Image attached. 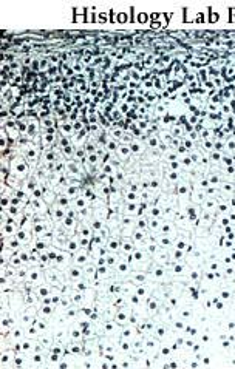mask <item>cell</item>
I'll return each mask as SVG.
<instances>
[{
    "label": "cell",
    "instance_id": "25",
    "mask_svg": "<svg viewBox=\"0 0 235 369\" xmlns=\"http://www.w3.org/2000/svg\"><path fill=\"white\" fill-rule=\"evenodd\" d=\"M54 213H56V216H57V218H60L62 215H64V212H62V209H56V210H54Z\"/></svg>",
    "mask_w": 235,
    "mask_h": 369
},
{
    "label": "cell",
    "instance_id": "14",
    "mask_svg": "<svg viewBox=\"0 0 235 369\" xmlns=\"http://www.w3.org/2000/svg\"><path fill=\"white\" fill-rule=\"evenodd\" d=\"M84 198H85V199H93V198H94V192H93V188L90 187V185L84 188Z\"/></svg>",
    "mask_w": 235,
    "mask_h": 369
},
{
    "label": "cell",
    "instance_id": "17",
    "mask_svg": "<svg viewBox=\"0 0 235 369\" xmlns=\"http://www.w3.org/2000/svg\"><path fill=\"white\" fill-rule=\"evenodd\" d=\"M14 196L19 198L20 201H23V199H26V192H23L22 188H17V190H14Z\"/></svg>",
    "mask_w": 235,
    "mask_h": 369
},
{
    "label": "cell",
    "instance_id": "24",
    "mask_svg": "<svg viewBox=\"0 0 235 369\" xmlns=\"http://www.w3.org/2000/svg\"><path fill=\"white\" fill-rule=\"evenodd\" d=\"M169 178L172 179V181H176V179H178V172H173V170H170V172H169Z\"/></svg>",
    "mask_w": 235,
    "mask_h": 369
},
{
    "label": "cell",
    "instance_id": "6",
    "mask_svg": "<svg viewBox=\"0 0 235 369\" xmlns=\"http://www.w3.org/2000/svg\"><path fill=\"white\" fill-rule=\"evenodd\" d=\"M84 148H85V151H87V156H88V155H93V153H96V151H97V148H99V145H97L96 139H93V138H88V141L85 142Z\"/></svg>",
    "mask_w": 235,
    "mask_h": 369
},
{
    "label": "cell",
    "instance_id": "19",
    "mask_svg": "<svg viewBox=\"0 0 235 369\" xmlns=\"http://www.w3.org/2000/svg\"><path fill=\"white\" fill-rule=\"evenodd\" d=\"M226 148H228L229 151L235 153V139H229L228 142H226Z\"/></svg>",
    "mask_w": 235,
    "mask_h": 369
},
{
    "label": "cell",
    "instance_id": "23",
    "mask_svg": "<svg viewBox=\"0 0 235 369\" xmlns=\"http://www.w3.org/2000/svg\"><path fill=\"white\" fill-rule=\"evenodd\" d=\"M59 204L60 205H68V196H65V195L59 196Z\"/></svg>",
    "mask_w": 235,
    "mask_h": 369
},
{
    "label": "cell",
    "instance_id": "9",
    "mask_svg": "<svg viewBox=\"0 0 235 369\" xmlns=\"http://www.w3.org/2000/svg\"><path fill=\"white\" fill-rule=\"evenodd\" d=\"M85 158H87V151H85V148L84 147H79V148H76V151H74V161H79V162H84L85 161Z\"/></svg>",
    "mask_w": 235,
    "mask_h": 369
},
{
    "label": "cell",
    "instance_id": "15",
    "mask_svg": "<svg viewBox=\"0 0 235 369\" xmlns=\"http://www.w3.org/2000/svg\"><path fill=\"white\" fill-rule=\"evenodd\" d=\"M183 147H186L187 150H193V147H195V142L192 141V139H183Z\"/></svg>",
    "mask_w": 235,
    "mask_h": 369
},
{
    "label": "cell",
    "instance_id": "11",
    "mask_svg": "<svg viewBox=\"0 0 235 369\" xmlns=\"http://www.w3.org/2000/svg\"><path fill=\"white\" fill-rule=\"evenodd\" d=\"M221 158H223V155L221 153H218V151H210V155H209V161L210 162H221Z\"/></svg>",
    "mask_w": 235,
    "mask_h": 369
},
{
    "label": "cell",
    "instance_id": "13",
    "mask_svg": "<svg viewBox=\"0 0 235 369\" xmlns=\"http://www.w3.org/2000/svg\"><path fill=\"white\" fill-rule=\"evenodd\" d=\"M84 128H87V127L84 125V122L80 121V119H79V121H76V122H73V130H74V134H76V133H79V131H82Z\"/></svg>",
    "mask_w": 235,
    "mask_h": 369
},
{
    "label": "cell",
    "instance_id": "30",
    "mask_svg": "<svg viewBox=\"0 0 235 369\" xmlns=\"http://www.w3.org/2000/svg\"><path fill=\"white\" fill-rule=\"evenodd\" d=\"M105 19H107L105 14H99V17H97V20H101V22H105Z\"/></svg>",
    "mask_w": 235,
    "mask_h": 369
},
{
    "label": "cell",
    "instance_id": "12",
    "mask_svg": "<svg viewBox=\"0 0 235 369\" xmlns=\"http://www.w3.org/2000/svg\"><path fill=\"white\" fill-rule=\"evenodd\" d=\"M30 70L33 71V73H40V59H33V64L30 67Z\"/></svg>",
    "mask_w": 235,
    "mask_h": 369
},
{
    "label": "cell",
    "instance_id": "22",
    "mask_svg": "<svg viewBox=\"0 0 235 369\" xmlns=\"http://www.w3.org/2000/svg\"><path fill=\"white\" fill-rule=\"evenodd\" d=\"M117 22H119V23H125V22H127V13H119V14H117Z\"/></svg>",
    "mask_w": 235,
    "mask_h": 369
},
{
    "label": "cell",
    "instance_id": "1",
    "mask_svg": "<svg viewBox=\"0 0 235 369\" xmlns=\"http://www.w3.org/2000/svg\"><path fill=\"white\" fill-rule=\"evenodd\" d=\"M10 168H11V175L16 176L17 179H20V181H25L33 173L31 165L26 162V159L22 155H17L16 158L10 161Z\"/></svg>",
    "mask_w": 235,
    "mask_h": 369
},
{
    "label": "cell",
    "instance_id": "3",
    "mask_svg": "<svg viewBox=\"0 0 235 369\" xmlns=\"http://www.w3.org/2000/svg\"><path fill=\"white\" fill-rule=\"evenodd\" d=\"M39 187V182H37V179H36L34 176H33V173H31V176H28L25 179V181H22V190L23 192H26V193H33L36 188Z\"/></svg>",
    "mask_w": 235,
    "mask_h": 369
},
{
    "label": "cell",
    "instance_id": "26",
    "mask_svg": "<svg viewBox=\"0 0 235 369\" xmlns=\"http://www.w3.org/2000/svg\"><path fill=\"white\" fill-rule=\"evenodd\" d=\"M229 111H231V107L228 104H224L223 105V113H229Z\"/></svg>",
    "mask_w": 235,
    "mask_h": 369
},
{
    "label": "cell",
    "instance_id": "27",
    "mask_svg": "<svg viewBox=\"0 0 235 369\" xmlns=\"http://www.w3.org/2000/svg\"><path fill=\"white\" fill-rule=\"evenodd\" d=\"M115 16H116V14H115V11H110V13H108V17H110V20H112V22H115V19H116Z\"/></svg>",
    "mask_w": 235,
    "mask_h": 369
},
{
    "label": "cell",
    "instance_id": "7",
    "mask_svg": "<svg viewBox=\"0 0 235 369\" xmlns=\"http://www.w3.org/2000/svg\"><path fill=\"white\" fill-rule=\"evenodd\" d=\"M70 145H73V141H71V138H68V136H60V134H59V139H57V144H56V148H57V150H62V148L70 147Z\"/></svg>",
    "mask_w": 235,
    "mask_h": 369
},
{
    "label": "cell",
    "instance_id": "10",
    "mask_svg": "<svg viewBox=\"0 0 235 369\" xmlns=\"http://www.w3.org/2000/svg\"><path fill=\"white\" fill-rule=\"evenodd\" d=\"M117 147H119V142L115 141V139H110V141H108V144L105 145V150L108 153H116L117 151Z\"/></svg>",
    "mask_w": 235,
    "mask_h": 369
},
{
    "label": "cell",
    "instance_id": "5",
    "mask_svg": "<svg viewBox=\"0 0 235 369\" xmlns=\"http://www.w3.org/2000/svg\"><path fill=\"white\" fill-rule=\"evenodd\" d=\"M11 147L10 138H8V133L5 128H0V151H5L6 148Z\"/></svg>",
    "mask_w": 235,
    "mask_h": 369
},
{
    "label": "cell",
    "instance_id": "21",
    "mask_svg": "<svg viewBox=\"0 0 235 369\" xmlns=\"http://www.w3.org/2000/svg\"><path fill=\"white\" fill-rule=\"evenodd\" d=\"M207 181H209V184H213V185H216V184L220 182V178L216 176V175H210V176H209V179H207Z\"/></svg>",
    "mask_w": 235,
    "mask_h": 369
},
{
    "label": "cell",
    "instance_id": "28",
    "mask_svg": "<svg viewBox=\"0 0 235 369\" xmlns=\"http://www.w3.org/2000/svg\"><path fill=\"white\" fill-rule=\"evenodd\" d=\"M200 79H201V80H206V71H204V70L200 71Z\"/></svg>",
    "mask_w": 235,
    "mask_h": 369
},
{
    "label": "cell",
    "instance_id": "29",
    "mask_svg": "<svg viewBox=\"0 0 235 369\" xmlns=\"http://www.w3.org/2000/svg\"><path fill=\"white\" fill-rule=\"evenodd\" d=\"M155 87H156L158 90H161V88H162V85H161V80H159V79H156V80H155Z\"/></svg>",
    "mask_w": 235,
    "mask_h": 369
},
{
    "label": "cell",
    "instance_id": "16",
    "mask_svg": "<svg viewBox=\"0 0 235 369\" xmlns=\"http://www.w3.org/2000/svg\"><path fill=\"white\" fill-rule=\"evenodd\" d=\"M203 147H204V150H206V151H209V153H210V151H213V142H212L210 139H206V141L203 142Z\"/></svg>",
    "mask_w": 235,
    "mask_h": 369
},
{
    "label": "cell",
    "instance_id": "4",
    "mask_svg": "<svg viewBox=\"0 0 235 369\" xmlns=\"http://www.w3.org/2000/svg\"><path fill=\"white\" fill-rule=\"evenodd\" d=\"M116 155H117V158L122 159V161L129 159V158H130V155H132V151H130V145H125V144H119V147H117Z\"/></svg>",
    "mask_w": 235,
    "mask_h": 369
},
{
    "label": "cell",
    "instance_id": "8",
    "mask_svg": "<svg viewBox=\"0 0 235 369\" xmlns=\"http://www.w3.org/2000/svg\"><path fill=\"white\" fill-rule=\"evenodd\" d=\"M144 150H146V147H144V144L139 142V141H133V142L130 144V151H132V155H141Z\"/></svg>",
    "mask_w": 235,
    "mask_h": 369
},
{
    "label": "cell",
    "instance_id": "18",
    "mask_svg": "<svg viewBox=\"0 0 235 369\" xmlns=\"http://www.w3.org/2000/svg\"><path fill=\"white\" fill-rule=\"evenodd\" d=\"M179 162H181V165H184V167H192V159H190V156H184L183 159H179Z\"/></svg>",
    "mask_w": 235,
    "mask_h": 369
},
{
    "label": "cell",
    "instance_id": "2",
    "mask_svg": "<svg viewBox=\"0 0 235 369\" xmlns=\"http://www.w3.org/2000/svg\"><path fill=\"white\" fill-rule=\"evenodd\" d=\"M40 148H42L40 145H37V144L31 142V144H30V147L26 148L23 153H20V155L26 159V162H28V164L31 165V168H33V170L39 167V159L42 158Z\"/></svg>",
    "mask_w": 235,
    "mask_h": 369
},
{
    "label": "cell",
    "instance_id": "20",
    "mask_svg": "<svg viewBox=\"0 0 235 369\" xmlns=\"http://www.w3.org/2000/svg\"><path fill=\"white\" fill-rule=\"evenodd\" d=\"M85 204H87V199H85L84 196H77V198H76V205H77V207H84Z\"/></svg>",
    "mask_w": 235,
    "mask_h": 369
}]
</instances>
